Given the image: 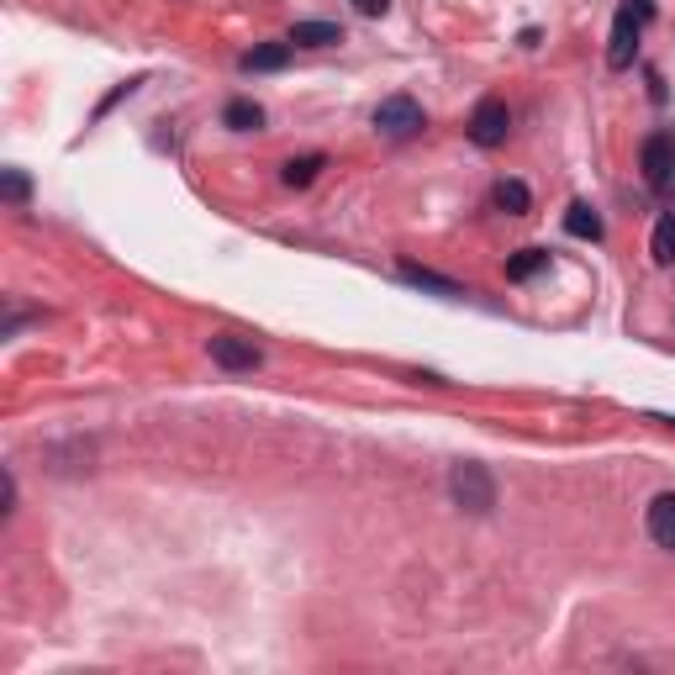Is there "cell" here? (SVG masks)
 <instances>
[{"mask_svg":"<svg viewBox=\"0 0 675 675\" xmlns=\"http://www.w3.org/2000/svg\"><path fill=\"white\" fill-rule=\"evenodd\" d=\"M549 269V248H517L512 259H507V280H533V275H544Z\"/></svg>","mask_w":675,"mask_h":675,"instance_id":"obj_15","label":"cell"},{"mask_svg":"<svg viewBox=\"0 0 675 675\" xmlns=\"http://www.w3.org/2000/svg\"><path fill=\"white\" fill-rule=\"evenodd\" d=\"M401 280L407 286H417V291H433V295H465V286H454V280H443V275H433V269H417V265H401Z\"/></svg>","mask_w":675,"mask_h":675,"instance_id":"obj_14","label":"cell"},{"mask_svg":"<svg viewBox=\"0 0 675 675\" xmlns=\"http://www.w3.org/2000/svg\"><path fill=\"white\" fill-rule=\"evenodd\" d=\"M353 11H359V16H385L391 0H353Z\"/></svg>","mask_w":675,"mask_h":675,"instance_id":"obj_18","label":"cell"},{"mask_svg":"<svg viewBox=\"0 0 675 675\" xmlns=\"http://www.w3.org/2000/svg\"><path fill=\"white\" fill-rule=\"evenodd\" d=\"M644 528H649V538H654L660 549H671L675 555V491H660V497L649 501Z\"/></svg>","mask_w":675,"mask_h":675,"instance_id":"obj_7","label":"cell"},{"mask_svg":"<svg viewBox=\"0 0 675 675\" xmlns=\"http://www.w3.org/2000/svg\"><path fill=\"white\" fill-rule=\"evenodd\" d=\"M323 170H327V159H323V153H301V159H286L280 179H286L291 190H306V185H312V179L323 175Z\"/></svg>","mask_w":675,"mask_h":675,"instance_id":"obj_11","label":"cell"},{"mask_svg":"<svg viewBox=\"0 0 675 675\" xmlns=\"http://www.w3.org/2000/svg\"><path fill=\"white\" fill-rule=\"evenodd\" d=\"M491 206H497V211H507V217H528L533 196H528V185H523V179H497V185H491Z\"/></svg>","mask_w":675,"mask_h":675,"instance_id":"obj_9","label":"cell"},{"mask_svg":"<svg viewBox=\"0 0 675 675\" xmlns=\"http://www.w3.org/2000/svg\"><path fill=\"white\" fill-rule=\"evenodd\" d=\"M639 170H644L654 196H671L675 190V132H665V127L649 132L644 148H639Z\"/></svg>","mask_w":675,"mask_h":675,"instance_id":"obj_3","label":"cell"},{"mask_svg":"<svg viewBox=\"0 0 675 675\" xmlns=\"http://www.w3.org/2000/svg\"><path fill=\"white\" fill-rule=\"evenodd\" d=\"M465 132H470L475 148H501L507 143V132H512V112H507V101H501V95H486V101L470 112Z\"/></svg>","mask_w":675,"mask_h":675,"instance_id":"obj_4","label":"cell"},{"mask_svg":"<svg viewBox=\"0 0 675 675\" xmlns=\"http://www.w3.org/2000/svg\"><path fill=\"white\" fill-rule=\"evenodd\" d=\"M206 353H211L222 370H233V375H243V370H259V364H265L259 344H254V338H237V333H211V338H206Z\"/></svg>","mask_w":675,"mask_h":675,"instance_id":"obj_5","label":"cell"},{"mask_svg":"<svg viewBox=\"0 0 675 675\" xmlns=\"http://www.w3.org/2000/svg\"><path fill=\"white\" fill-rule=\"evenodd\" d=\"M0 196H5V201H11V206H27V196H32V179L22 175V170H5V175H0Z\"/></svg>","mask_w":675,"mask_h":675,"instance_id":"obj_17","label":"cell"},{"mask_svg":"<svg viewBox=\"0 0 675 675\" xmlns=\"http://www.w3.org/2000/svg\"><path fill=\"white\" fill-rule=\"evenodd\" d=\"M649 259L654 265H675V211H665L654 222V237H649Z\"/></svg>","mask_w":675,"mask_h":675,"instance_id":"obj_16","label":"cell"},{"mask_svg":"<svg viewBox=\"0 0 675 675\" xmlns=\"http://www.w3.org/2000/svg\"><path fill=\"white\" fill-rule=\"evenodd\" d=\"M291 37H286V43H265V48H248V54H243V59H237V69H243V74H269V69H286V63H291Z\"/></svg>","mask_w":675,"mask_h":675,"instance_id":"obj_8","label":"cell"},{"mask_svg":"<svg viewBox=\"0 0 675 675\" xmlns=\"http://www.w3.org/2000/svg\"><path fill=\"white\" fill-rule=\"evenodd\" d=\"M375 127L385 138H411V132H422V106L411 95H385L375 106Z\"/></svg>","mask_w":675,"mask_h":675,"instance_id":"obj_6","label":"cell"},{"mask_svg":"<svg viewBox=\"0 0 675 675\" xmlns=\"http://www.w3.org/2000/svg\"><path fill=\"white\" fill-rule=\"evenodd\" d=\"M291 43L295 48H333V43H344V27L338 22H295Z\"/></svg>","mask_w":675,"mask_h":675,"instance_id":"obj_10","label":"cell"},{"mask_svg":"<svg viewBox=\"0 0 675 675\" xmlns=\"http://www.w3.org/2000/svg\"><path fill=\"white\" fill-rule=\"evenodd\" d=\"M649 16H654V0H622V11H617V22H613V43H607V69H633V59H639V32H644Z\"/></svg>","mask_w":675,"mask_h":675,"instance_id":"obj_1","label":"cell"},{"mask_svg":"<svg viewBox=\"0 0 675 675\" xmlns=\"http://www.w3.org/2000/svg\"><path fill=\"white\" fill-rule=\"evenodd\" d=\"M565 233H570V237H586V243H596V237H602V217H596V206L570 201V211H565Z\"/></svg>","mask_w":675,"mask_h":675,"instance_id":"obj_12","label":"cell"},{"mask_svg":"<svg viewBox=\"0 0 675 675\" xmlns=\"http://www.w3.org/2000/svg\"><path fill=\"white\" fill-rule=\"evenodd\" d=\"M222 127H233V132H259V127H265V106H259V101H228Z\"/></svg>","mask_w":675,"mask_h":675,"instance_id":"obj_13","label":"cell"},{"mask_svg":"<svg viewBox=\"0 0 675 675\" xmlns=\"http://www.w3.org/2000/svg\"><path fill=\"white\" fill-rule=\"evenodd\" d=\"M449 497H454V507L486 517V512L497 507V475L486 470V465H475V459H465V465L449 470Z\"/></svg>","mask_w":675,"mask_h":675,"instance_id":"obj_2","label":"cell"}]
</instances>
